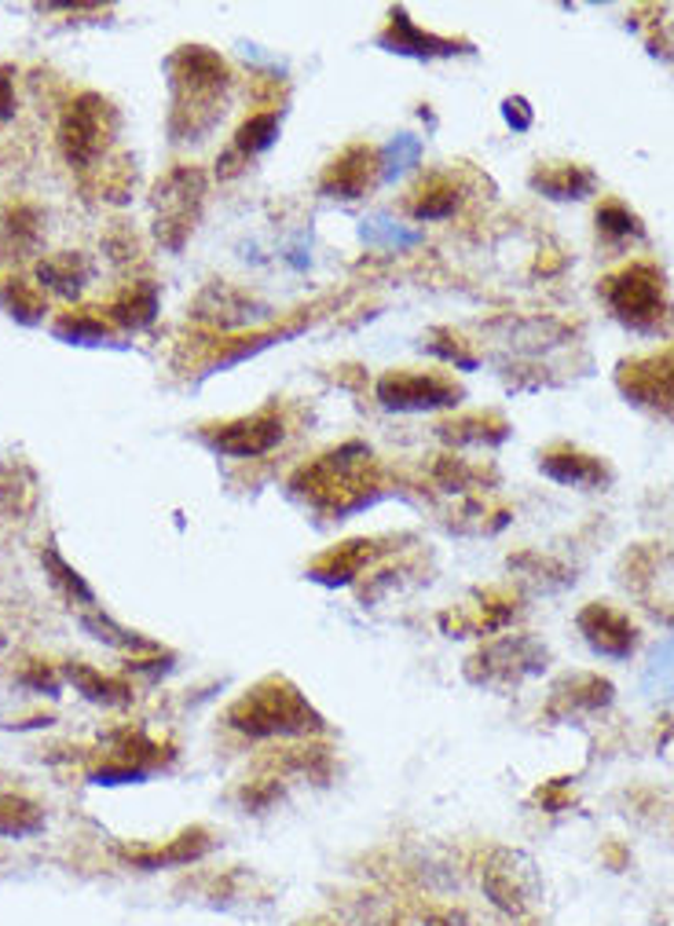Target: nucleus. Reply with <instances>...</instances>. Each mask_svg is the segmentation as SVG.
Wrapping results in <instances>:
<instances>
[{"label":"nucleus","mask_w":674,"mask_h":926,"mask_svg":"<svg viewBox=\"0 0 674 926\" xmlns=\"http://www.w3.org/2000/svg\"><path fill=\"white\" fill-rule=\"evenodd\" d=\"M210 850H213V835L206 827H187V832H180L176 838H168L165 846H129L118 853H122V861L132 864V868L159 872V868H176V864H191V861L206 857Z\"/></svg>","instance_id":"obj_16"},{"label":"nucleus","mask_w":674,"mask_h":926,"mask_svg":"<svg viewBox=\"0 0 674 926\" xmlns=\"http://www.w3.org/2000/svg\"><path fill=\"white\" fill-rule=\"evenodd\" d=\"M19 681L30 685V689H38V692H48V696L59 692V678H55V673L48 670L44 663H30L27 670L19 673Z\"/></svg>","instance_id":"obj_35"},{"label":"nucleus","mask_w":674,"mask_h":926,"mask_svg":"<svg viewBox=\"0 0 674 926\" xmlns=\"http://www.w3.org/2000/svg\"><path fill=\"white\" fill-rule=\"evenodd\" d=\"M381 176H385L381 151L370 147V143H348V147L323 168L319 191L330 198H359V195H367Z\"/></svg>","instance_id":"obj_10"},{"label":"nucleus","mask_w":674,"mask_h":926,"mask_svg":"<svg viewBox=\"0 0 674 926\" xmlns=\"http://www.w3.org/2000/svg\"><path fill=\"white\" fill-rule=\"evenodd\" d=\"M575 627H580L583 641L605 659H627L634 652V645H637L634 623L612 605H601V600L586 605L580 616H575Z\"/></svg>","instance_id":"obj_13"},{"label":"nucleus","mask_w":674,"mask_h":926,"mask_svg":"<svg viewBox=\"0 0 674 926\" xmlns=\"http://www.w3.org/2000/svg\"><path fill=\"white\" fill-rule=\"evenodd\" d=\"M378 44H381V48H389V52L418 55V59L466 52V41L440 38V33L421 30L415 19H407V11H404V8H392V11H389V22H385V30L378 33Z\"/></svg>","instance_id":"obj_15"},{"label":"nucleus","mask_w":674,"mask_h":926,"mask_svg":"<svg viewBox=\"0 0 674 926\" xmlns=\"http://www.w3.org/2000/svg\"><path fill=\"white\" fill-rule=\"evenodd\" d=\"M601 297L612 316L637 333H660L671 316L664 271L653 260H631L627 268L601 279Z\"/></svg>","instance_id":"obj_4"},{"label":"nucleus","mask_w":674,"mask_h":926,"mask_svg":"<svg viewBox=\"0 0 674 926\" xmlns=\"http://www.w3.org/2000/svg\"><path fill=\"white\" fill-rule=\"evenodd\" d=\"M154 311H159V290L151 282H129L111 305V319L125 330H140L154 319Z\"/></svg>","instance_id":"obj_23"},{"label":"nucleus","mask_w":674,"mask_h":926,"mask_svg":"<svg viewBox=\"0 0 674 926\" xmlns=\"http://www.w3.org/2000/svg\"><path fill=\"white\" fill-rule=\"evenodd\" d=\"M227 721L232 729L246 732V737L268 740V737H316L323 732V718L297 685L286 678H264L243 692L227 707Z\"/></svg>","instance_id":"obj_3"},{"label":"nucleus","mask_w":674,"mask_h":926,"mask_svg":"<svg viewBox=\"0 0 674 926\" xmlns=\"http://www.w3.org/2000/svg\"><path fill=\"white\" fill-rule=\"evenodd\" d=\"M502 114H506V122H510L517 132H524V128H532V106H528V100H521V95H510V100L502 103Z\"/></svg>","instance_id":"obj_36"},{"label":"nucleus","mask_w":674,"mask_h":926,"mask_svg":"<svg viewBox=\"0 0 674 926\" xmlns=\"http://www.w3.org/2000/svg\"><path fill=\"white\" fill-rule=\"evenodd\" d=\"M539 469L553 480V484H564V487H605L612 480V469L598 459V454H586V451H575L569 443H558V447H550L539 454Z\"/></svg>","instance_id":"obj_17"},{"label":"nucleus","mask_w":674,"mask_h":926,"mask_svg":"<svg viewBox=\"0 0 674 926\" xmlns=\"http://www.w3.org/2000/svg\"><path fill=\"white\" fill-rule=\"evenodd\" d=\"M594 220H598V235L609 238V243H627V238H642L645 235V227H642V220H637V213H631L616 198L601 202Z\"/></svg>","instance_id":"obj_28"},{"label":"nucleus","mask_w":674,"mask_h":926,"mask_svg":"<svg viewBox=\"0 0 674 926\" xmlns=\"http://www.w3.org/2000/svg\"><path fill=\"white\" fill-rule=\"evenodd\" d=\"M81 627L89 630L95 641H106V645H114V648H132V652H136V648H154L147 637H140V634H132V630H125V627H118V623H111L106 616H81Z\"/></svg>","instance_id":"obj_33"},{"label":"nucleus","mask_w":674,"mask_h":926,"mask_svg":"<svg viewBox=\"0 0 674 926\" xmlns=\"http://www.w3.org/2000/svg\"><path fill=\"white\" fill-rule=\"evenodd\" d=\"M173 140H202L224 117V95L232 89V66L206 44H184L168 55Z\"/></svg>","instance_id":"obj_2"},{"label":"nucleus","mask_w":674,"mask_h":926,"mask_svg":"<svg viewBox=\"0 0 674 926\" xmlns=\"http://www.w3.org/2000/svg\"><path fill=\"white\" fill-rule=\"evenodd\" d=\"M609 703H612V681L598 678V673H575V678H564L553 689V711L558 707H564V711H601Z\"/></svg>","instance_id":"obj_21"},{"label":"nucleus","mask_w":674,"mask_h":926,"mask_svg":"<svg viewBox=\"0 0 674 926\" xmlns=\"http://www.w3.org/2000/svg\"><path fill=\"white\" fill-rule=\"evenodd\" d=\"M275 136H279V111H257L249 114L243 125L235 128V143H232V154L238 158H253V154L268 151Z\"/></svg>","instance_id":"obj_25"},{"label":"nucleus","mask_w":674,"mask_h":926,"mask_svg":"<svg viewBox=\"0 0 674 926\" xmlns=\"http://www.w3.org/2000/svg\"><path fill=\"white\" fill-rule=\"evenodd\" d=\"M480 879H484V894L491 897V905L510 912V916H521L535 897V872L521 853L496 850Z\"/></svg>","instance_id":"obj_11"},{"label":"nucleus","mask_w":674,"mask_h":926,"mask_svg":"<svg viewBox=\"0 0 674 926\" xmlns=\"http://www.w3.org/2000/svg\"><path fill=\"white\" fill-rule=\"evenodd\" d=\"M41 560H44V572L52 575V583L63 589V594L70 600H81V605H95V594H92V586L81 579V575L70 568V564L59 557V549L55 546H44L41 553Z\"/></svg>","instance_id":"obj_29"},{"label":"nucleus","mask_w":674,"mask_h":926,"mask_svg":"<svg viewBox=\"0 0 674 926\" xmlns=\"http://www.w3.org/2000/svg\"><path fill=\"white\" fill-rule=\"evenodd\" d=\"M0 297H4V305L11 308V316L22 319V322H38L48 311V300L41 297V290H33V286L22 282V279L0 282Z\"/></svg>","instance_id":"obj_30"},{"label":"nucleus","mask_w":674,"mask_h":926,"mask_svg":"<svg viewBox=\"0 0 674 926\" xmlns=\"http://www.w3.org/2000/svg\"><path fill=\"white\" fill-rule=\"evenodd\" d=\"M459 206H462V187L443 173H432L426 184L415 187L407 209H411L415 220H443V216H451Z\"/></svg>","instance_id":"obj_20"},{"label":"nucleus","mask_w":674,"mask_h":926,"mask_svg":"<svg viewBox=\"0 0 674 926\" xmlns=\"http://www.w3.org/2000/svg\"><path fill=\"white\" fill-rule=\"evenodd\" d=\"M11 111H16V70L0 66V122L11 117Z\"/></svg>","instance_id":"obj_37"},{"label":"nucleus","mask_w":674,"mask_h":926,"mask_svg":"<svg viewBox=\"0 0 674 926\" xmlns=\"http://www.w3.org/2000/svg\"><path fill=\"white\" fill-rule=\"evenodd\" d=\"M642 689L653 696V700L674 703V637L660 641L649 656L645 673H642Z\"/></svg>","instance_id":"obj_27"},{"label":"nucleus","mask_w":674,"mask_h":926,"mask_svg":"<svg viewBox=\"0 0 674 926\" xmlns=\"http://www.w3.org/2000/svg\"><path fill=\"white\" fill-rule=\"evenodd\" d=\"M202 440L213 451L232 454V459H261V454H268L283 443V414L275 407H264V411H253L246 418L206 425Z\"/></svg>","instance_id":"obj_9"},{"label":"nucleus","mask_w":674,"mask_h":926,"mask_svg":"<svg viewBox=\"0 0 674 926\" xmlns=\"http://www.w3.org/2000/svg\"><path fill=\"white\" fill-rule=\"evenodd\" d=\"M378 400L389 411H440L462 400V384L440 370H389L378 381Z\"/></svg>","instance_id":"obj_7"},{"label":"nucleus","mask_w":674,"mask_h":926,"mask_svg":"<svg viewBox=\"0 0 674 926\" xmlns=\"http://www.w3.org/2000/svg\"><path fill=\"white\" fill-rule=\"evenodd\" d=\"M616 381L634 403L664 407V411H671L674 407V344L656 356L627 359V363L620 367Z\"/></svg>","instance_id":"obj_12"},{"label":"nucleus","mask_w":674,"mask_h":926,"mask_svg":"<svg viewBox=\"0 0 674 926\" xmlns=\"http://www.w3.org/2000/svg\"><path fill=\"white\" fill-rule=\"evenodd\" d=\"M547 667V648L532 637H499L469 656V681L477 685H517L528 673H539Z\"/></svg>","instance_id":"obj_8"},{"label":"nucleus","mask_w":674,"mask_h":926,"mask_svg":"<svg viewBox=\"0 0 674 926\" xmlns=\"http://www.w3.org/2000/svg\"><path fill=\"white\" fill-rule=\"evenodd\" d=\"M118 136V111L111 100H103L100 92H81L74 103L67 106L63 122H59V143L70 165L92 168L100 165L106 147Z\"/></svg>","instance_id":"obj_6"},{"label":"nucleus","mask_w":674,"mask_h":926,"mask_svg":"<svg viewBox=\"0 0 674 926\" xmlns=\"http://www.w3.org/2000/svg\"><path fill=\"white\" fill-rule=\"evenodd\" d=\"M238 799H243L246 810L261 813L268 810L272 802L283 799V776H261V780H249V784L238 791Z\"/></svg>","instance_id":"obj_34"},{"label":"nucleus","mask_w":674,"mask_h":926,"mask_svg":"<svg viewBox=\"0 0 674 926\" xmlns=\"http://www.w3.org/2000/svg\"><path fill=\"white\" fill-rule=\"evenodd\" d=\"M38 279L44 290H55L63 297H74L84 279H89V268H84V260L74 257V253H63V257H52V260H41L38 268Z\"/></svg>","instance_id":"obj_26"},{"label":"nucleus","mask_w":674,"mask_h":926,"mask_svg":"<svg viewBox=\"0 0 674 926\" xmlns=\"http://www.w3.org/2000/svg\"><path fill=\"white\" fill-rule=\"evenodd\" d=\"M67 678L74 681V689L84 696V700H92V703L118 707V703H129L132 700V689L122 678H106L103 670H95L89 663H67Z\"/></svg>","instance_id":"obj_22"},{"label":"nucleus","mask_w":674,"mask_h":926,"mask_svg":"<svg viewBox=\"0 0 674 926\" xmlns=\"http://www.w3.org/2000/svg\"><path fill=\"white\" fill-rule=\"evenodd\" d=\"M290 491L312 510L345 516L381 495V469L367 443L348 440L341 447L323 451L312 462L297 465V473L290 476Z\"/></svg>","instance_id":"obj_1"},{"label":"nucleus","mask_w":674,"mask_h":926,"mask_svg":"<svg viewBox=\"0 0 674 926\" xmlns=\"http://www.w3.org/2000/svg\"><path fill=\"white\" fill-rule=\"evenodd\" d=\"M429 926H466V919H462V916H443V923L432 919Z\"/></svg>","instance_id":"obj_38"},{"label":"nucleus","mask_w":674,"mask_h":926,"mask_svg":"<svg viewBox=\"0 0 674 926\" xmlns=\"http://www.w3.org/2000/svg\"><path fill=\"white\" fill-rule=\"evenodd\" d=\"M206 202V173L198 165H176L154 187V235L165 249H184Z\"/></svg>","instance_id":"obj_5"},{"label":"nucleus","mask_w":674,"mask_h":926,"mask_svg":"<svg viewBox=\"0 0 674 926\" xmlns=\"http://www.w3.org/2000/svg\"><path fill=\"white\" fill-rule=\"evenodd\" d=\"M55 333L59 337H70V341H100V337L111 333L103 316H95L92 308H81V311H63V316L55 319Z\"/></svg>","instance_id":"obj_31"},{"label":"nucleus","mask_w":674,"mask_h":926,"mask_svg":"<svg viewBox=\"0 0 674 926\" xmlns=\"http://www.w3.org/2000/svg\"><path fill=\"white\" fill-rule=\"evenodd\" d=\"M44 832V810L22 795H0V835L30 838Z\"/></svg>","instance_id":"obj_24"},{"label":"nucleus","mask_w":674,"mask_h":926,"mask_svg":"<svg viewBox=\"0 0 674 926\" xmlns=\"http://www.w3.org/2000/svg\"><path fill=\"white\" fill-rule=\"evenodd\" d=\"M4 232L16 249H33L41 238V213L27 206V202H19V206H11L4 216Z\"/></svg>","instance_id":"obj_32"},{"label":"nucleus","mask_w":674,"mask_h":926,"mask_svg":"<svg viewBox=\"0 0 674 926\" xmlns=\"http://www.w3.org/2000/svg\"><path fill=\"white\" fill-rule=\"evenodd\" d=\"M437 432L451 447H496V443L510 436V425H506L502 414L484 411V414H462V418L440 421Z\"/></svg>","instance_id":"obj_18"},{"label":"nucleus","mask_w":674,"mask_h":926,"mask_svg":"<svg viewBox=\"0 0 674 926\" xmlns=\"http://www.w3.org/2000/svg\"><path fill=\"white\" fill-rule=\"evenodd\" d=\"M532 187L547 198H586L594 195L598 176L586 165L572 162H547L532 173Z\"/></svg>","instance_id":"obj_19"},{"label":"nucleus","mask_w":674,"mask_h":926,"mask_svg":"<svg viewBox=\"0 0 674 926\" xmlns=\"http://www.w3.org/2000/svg\"><path fill=\"white\" fill-rule=\"evenodd\" d=\"M385 543H392V538H348V543L319 553V557L312 560V579H319L327 586L353 583L367 564H375L378 557H385V553L392 549Z\"/></svg>","instance_id":"obj_14"}]
</instances>
